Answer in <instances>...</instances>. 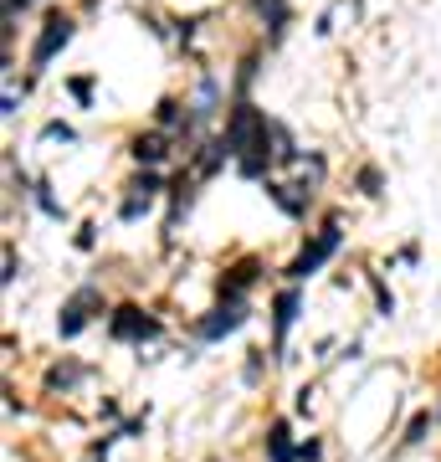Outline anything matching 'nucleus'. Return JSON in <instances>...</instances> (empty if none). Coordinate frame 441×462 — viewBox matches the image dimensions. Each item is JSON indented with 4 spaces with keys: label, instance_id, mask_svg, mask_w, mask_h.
Returning a JSON list of instances; mask_svg holds the SVG:
<instances>
[{
    "label": "nucleus",
    "instance_id": "f257e3e1",
    "mask_svg": "<svg viewBox=\"0 0 441 462\" xmlns=\"http://www.w3.org/2000/svg\"><path fill=\"white\" fill-rule=\"evenodd\" d=\"M278 124H267V118L252 108V103H236L231 108V124H226V149H231V160H236V170L242 175H267V165L278 160Z\"/></svg>",
    "mask_w": 441,
    "mask_h": 462
},
{
    "label": "nucleus",
    "instance_id": "f03ea898",
    "mask_svg": "<svg viewBox=\"0 0 441 462\" xmlns=\"http://www.w3.org/2000/svg\"><path fill=\"white\" fill-rule=\"evenodd\" d=\"M339 242H344L339 221H324V231H318V236H313L308 247H303V252H298V257H293V267H288V278H293V282L313 278V273H318V267H324L328 257L339 252Z\"/></svg>",
    "mask_w": 441,
    "mask_h": 462
},
{
    "label": "nucleus",
    "instance_id": "7ed1b4c3",
    "mask_svg": "<svg viewBox=\"0 0 441 462\" xmlns=\"http://www.w3.org/2000/svg\"><path fill=\"white\" fill-rule=\"evenodd\" d=\"M93 314H103V293L87 282V288H78V293L62 303V314H57V334H62V339H78V334L93 324Z\"/></svg>",
    "mask_w": 441,
    "mask_h": 462
},
{
    "label": "nucleus",
    "instance_id": "20e7f679",
    "mask_svg": "<svg viewBox=\"0 0 441 462\" xmlns=\"http://www.w3.org/2000/svg\"><path fill=\"white\" fill-rule=\"evenodd\" d=\"M108 334L124 339V345H144V339H160V319L144 314L139 303H124V309H114V319H108Z\"/></svg>",
    "mask_w": 441,
    "mask_h": 462
},
{
    "label": "nucleus",
    "instance_id": "39448f33",
    "mask_svg": "<svg viewBox=\"0 0 441 462\" xmlns=\"http://www.w3.org/2000/svg\"><path fill=\"white\" fill-rule=\"evenodd\" d=\"M246 314H252V309H246V298H221L211 314L196 324V334H200V339H226V334H236L246 324Z\"/></svg>",
    "mask_w": 441,
    "mask_h": 462
},
{
    "label": "nucleus",
    "instance_id": "423d86ee",
    "mask_svg": "<svg viewBox=\"0 0 441 462\" xmlns=\"http://www.w3.org/2000/svg\"><path fill=\"white\" fill-rule=\"evenodd\" d=\"M72 42V16H62V11H51L47 16V26H41V36H36V51H32V62L36 67H47L57 51Z\"/></svg>",
    "mask_w": 441,
    "mask_h": 462
},
{
    "label": "nucleus",
    "instance_id": "0eeeda50",
    "mask_svg": "<svg viewBox=\"0 0 441 462\" xmlns=\"http://www.w3.org/2000/svg\"><path fill=\"white\" fill-rule=\"evenodd\" d=\"M298 309H303V298H298V288H282V293H278V303H272V334H278V349H282V339H288V329H293Z\"/></svg>",
    "mask_w": 441,
    "mask_h": 462
},
{
    "label": "nucleus",
    "instance_id": "6e6552de",
    "mask_svg": "<svg viewBox=\"0 0 441 462\" xmlns=\"http://www.w3.org/2000/svg\"><path fill=\"white\" fill-rule=\"evenodd\" d=\"M257 278H262V263H252V257H246V263H236L226 278H221V298H246V288H252Z\"/></svg>",
    "mask_w": 441,
    "mask_h": 462
},
{
    "label": "nucleus",
    "instance_id": "1a4fd4ad",
    "mask_svg": "<svg viewBox=\"0 0 441 462\" xmlns=\"http://www.w3.org/2000/svg\"><path fill=\"white\" fill-rule=\"evenodd\" d=\"M129 190H133V196L124 200V221H139V216L149 211V200L160 196V180H154V175H139V180H133Z\"/></svg>",
    "mask_w": 441,
    "mask_h": 462
},
{
    "label": "nucleus",
    "instance_id": "9d476101",
    "mask_svg": "<svg viewBox=\"0 0 441 462\" xmlns=\"http://www.w3.org/2000/svg\"><path fill=\"white\" fill-rule=\"evenodd\" d=\"M267 457L272 462H298V447H293L288 421H272V427H267Z\"/></svg>",
    "mask_w": 441,
    "mask_h": 462
},
{
    "label": "nucleus",
    "instance_id": "9b49d317",
    "mask_svg": "<svg viewBox=\"0 0 441 462\" xmlns=\"http://www.w3.org/2000/svg\"><path fill=\"white\" fill-rule=\"evenodd\" d=\"M164 154H170V149H164V134H139V139H133V160H139V165H160Z\"/></svg>",
    "mask_w": 441,
    "mask_h": 462
},
{
    "label": "nucleus",
    "instance_id": "f8f14e48",
    "mask_svg": "<svg viewBox=\"0 0 441 462\" xmlns=\"http://www.w3.org/2000/svg\"><path fill=\"white\" fill-rule=\"evenodd\" d=\"M262 21H267V32H272V42H278L282 32H288V0H257Z\"/></svg>",
    "mask_w": 441,
    "mask_h": 462
},
{
    "label": "nucleus",
    "instance_id": "ddd939ff",
    "mask_svg": "<svg viewBox=\"0 0 441 462\" xmlns=\"http://www.w3.org/2000/svg\"><path fill=\"white\" fill-rule=\"evenodd\" d=\"M82 375H87L82 365H51V370H47V391H72Z\"/></svg>",
    "mask_w": 441,
    "mask_h": 462
},
{
    "label": "nucleus",
    "instance_id": "4468645a",
    "mask_svg": "<svg viewBox=\"0 0 441 462\" xmlns=\"http://www.w3.org/2000/svg\"><path fill=\"white\" fill-rule=\"evenodd\" d=\"M426 431H431V411H421V416H416V421H410L406 442H426Z\"/></svg>",
    "mask_w": 441,
    "mask_h": 462
},
{
    "label": "nucleus",
    "instance_id": "2eb2a0df",
    "mask_svg": "<svg viewBox=\"0 0 441 462\" xmlns=\"http://www.w3.org/2000/svg\"><path fill=\"white\" fill-rule=\"evenodd\" d=\"M318 457H324V447H318V442H303V447H298V462H318Z\"/></svg>",
    "mask_w": 441,
    "mask_h": 462
}]
</instances>
